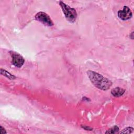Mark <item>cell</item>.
<instances>
[{"instance_id": "cell-6", "label": "cell", "mask_w": 134, "mask_h": 134, "mask_svg": "<svg viewBox=\"0 0 134 134\" xmlns=\"http://www.w3.org/2000/svg\"><path fill=\"white\" fill-rule=\"evenodd\" d=\"M125 91V90L123 88L119 87H116L112 89L111 93L113 96L115 97H118L122 96L124 94Z\"/></svg>"}, {"instance_id": "cell-9", "label": "cell", "mask_w": 134, "mask_h": 134, "mask_svg": "<svg viewBox=\"0 0 134 134\" xmlns=\"http://www.w3.org/2000/svg\"><path fill=\"white\" fill-rule=\"evenodd\" d=\"M133 128L130 127H126V128L124 129L121 131L119 132V133H130L133 131Z\"/></svg>"}, {"instance_id": "cell-8", "label": "cell", "mask_w": 134, "mask_h": 134, "mask_svg": "<svg viewBox=\"0 0 134 134\" xmlns=\"http://www.w3.org/2000/svg\"><path fill=\"white\" fill-rule=\"evenodd\" d=\"M119 128L117 126H114V127L109 129L105 133H118Z\"/></svg>"}, {"instance_id": "cell-5", "label": "cell", "mask_w": 134, "mask_h": 134, "mask_svg": "<svg viewBox=\"0 0 134 134\" xmlns=\"http://www.w3.org/2000/svg\"><path fill=\"white\" fill-rule=\"evenodd\" d=\"M132 12L128 6H124L122 10H119L118 12V16L120 19L123 20L129 19L132 17Z\"/></svg>"}, {"instance_id": "cell-11", "label": "cell", "mask_w": 134, "mask_h": 134, "mask_svg": "<svg viewBox=\"0 0 134 134\" xmlns=\"http://www.w3.org/2000/svg\"><path fill=\"white\" fill-rule=\"evenodd\" d=\"M84 129H85V130H92V128H91V127H86V126H82Z\"/></svg>"}, {"instance_id": "cell-2", "label": "cell", "mask_w": 134, "mask_h": 134, "mask_svg": "<svg viewBox=\"0 0 134 134\" xmlns=\"http://www.w3.org/2000/svg\"><path fill=\"white\" fill-rule=\"evenodd\" d=\"M60 5L66 19L71 23L74 22L77 16L76 10L73 8H71L62 1L60 2Z\"/></svg>"}, {"instance_id": "cell-3", "label": "cell", "mask_w": 134, "mask_h": 134, "mask_svg": "<svg viewBox=\"0 0 134 134\" xmlns=\"http://www.w3.org/2000/svg\"><path fill=\"white\" fill-rule=\"evenodd\" d=\"M35 18L38 21L47 26H52L53 23L49 16L43 12H38L35 16Z\"/></svg>"}, {"instance_id": "cell-1", "label": "cell", "mask_w": 134, "mask_h": 134, "mask_svg": "<svg viewBox=\"0 0 134 134\" xmlns=\"http://www.w3.org/2000/svg\"><path fill=\"white\" fill-rule=\"evenodd\" d=\"M87 74L92 83L101 90L106 91L112 85V82L109 79L95 71H88Z\"/></svg>"}, {"instance_id": "cell-4", "label": "cell", "mask_w": 134, "mask_h": 134, "mask_svg": "<svg viewBox=\"0 0 134 134\" xmlns=\"http://www.w3.org/2000/svg\"><path fill=\"white\" fill-rule=\"evenodd\" d=\"M9 53L12 57V63L17 68H21L25 62V59L20 54L14 51H10Z\"/></svg>"}, {"instance_id": "cell-7", "label": "cell", "mask_w": 134, "mask_h": 134, "mask_svg": "<svg viewBox=\"0 0 134 134\" xmlns=\"http://www.w3.org/2000/svg\"><path fill=\"white\" fill-rule=\"evenodd\" d=\"M1 74L10 80H14V79H15V76L14 75L11 74L10 73L8 72L7 71L3 70L2 69H1Z\"/></svg>"}, {"instance_id": "cell-10", "label": "cell", "mask_w": 134, "mask_h": 134, "mask_svg": "<svg viewBox=\"0 0 134 134\" xmlns=\"http://www.w3.org/2000/svg\"><path fill=\"white\" fill-rule=\"evenodd\" d=\"M1 133L4 134V133H6V130H5V129H4L2 126L1 127Z\"/></svg>"}]
</instances>
